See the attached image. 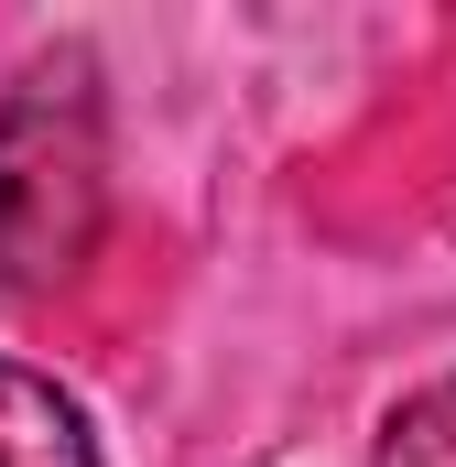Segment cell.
Returning <instances> with one entry per match:
<instances>
[{
    "label": "cell",
    "mask_w": 456,
    "mask_h": 467,
    "mask_svg": "<svg viewBox=\"0 0 456 467\" xmlns=\"http://www.w3.org/2000/svg\"><path fill=\"white\" fill-rule=\"evenodd\" d=\"M109 207V119H98V55L55 44L0 99V305L55 294Z\"/></svg>",
    "instance_id": "6da1fadb"
},
{
    "label": "cell",
    "mask_w": 456,
    "mask_h": 467,
    "mask_svg": "<svg viewBox=\"0 0 456 467\" xmlns=\"http://www.w3.org/2000/svg\"><path fill=\"white\" fill-rule=\"evenodd\" d=\"M0 467H98L77 391H55L44 369H11V358H0Z\"/></svg>",
    "instance_id": "7a4b0ae2"
}]
</instances>
